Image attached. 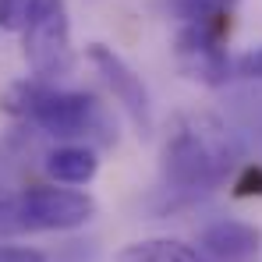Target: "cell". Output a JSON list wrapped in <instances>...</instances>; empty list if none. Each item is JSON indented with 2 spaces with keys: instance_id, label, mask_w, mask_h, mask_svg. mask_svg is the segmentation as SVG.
Here are the masks:
<instances>
[{
  "instance_id": "cell-1",
  "label": "cell",
  "mask_w": 262,
  "mask_h": 262,
  "mask_svg": "<svg viewBox=\"0 0 262 262\" xmlns=\"http://www.w3.org/2000/svg\"><path fill=\"white\" fill-rule=\"evenodd\" d=\"M160 160L167 184H174L177 191H213L234 177L241 145L216 114L184 110L163 135Z\"/></svg>"
},
{
  "instance_id": "cell-2",
  "label": "cell",
  "mask_w": 262,
  "mask_h": 262,
  "mask_svg": "<svg viewBox=\"0 0 262 262\" xmlns=\"http://www.w3.org/2000/svg\"><path fill=\"white\" fill-rule=\"evenodd\" d=\"M4 110L32 128L46 131L53 138H68V142L92 138L103 131V114H99V103L92 96L57 89L43 78L14 82L4 96Z\"/></svg>"
},
{
  "instance_id": "cell-3",
  "label": "cell",
  "mask_w": 262,
  "mask_h": 262,
  "mask_svg": "<svg viewBox=\"0 0 262 262\" xmlns=\"http://www.w3.org/2000/svg\"><path fill=\"white\" fill-rule=\"evenodd\" d=\"M96 216V199L78 188L32 184L0 202L4 234H46V230H75Z\"/></svg>"
},
{
  "instance_id": "cell-4",
  "label": "cell",
  "mask_w": 262,
  "mask_h": 262,
  "mask_svg": "<svg viewBox=\"0 0 262 262\" xmlns=\"http://www.w3.org/2000/svg\"><path fill=\"white\" fill-rule=\"evenodd\" d=\"M21 53L36 78L53 82L75 68V46H71V18L64 0H43L29 29L21 32Z\"/></svg>"
},
{
  "instance_id": "cell-5",
  "label": "cell",
  "mask_w": 262,
  "mask_h": 262,
  "mask_svg": "<svg viewBox=\"0 0 262 262\" xmlns=\"http://www.w3.org/2000/svg\"><path fill=\"white\" fill-rule=\"evenodd\" d=\"M227 32H230V21L181 25L174 36V60L181 68V75L209 89L227 85V78H230Z\"/></svg>"
},
{
  "instance_id": "cell-6",
  "label": "cell",
  "mask_w": 262,
  "mask_h": 262,
  "mask_svg": "<svg viewBox=\"0 0 262 262\" xmlns=\"http://www.w3.org/2000/svg\"><path fill=\"white\" fill-rule=\"evenodd\" d=\"M85 57H89V64L103 75L106 89L117 96L121 110L131 117V124L138 128V135H149V128H152L149 92H145V85H142V78L131 71V64L114 50V46H106V43H92L85 50Z\"/></svg>"
},
{
  "instance_id": "cell-7",
  "label": "cell",
  "mask_w": 262,
  "mask_h": 262,
  "mask_svg": "<svg viewBox=\"0 0 262 262\" xmlns=\"http://www.w3.org/2000/svg\"><path fill=\"white\" fill-rule=\"evenodd\" d=\"M199 252L209 262H259L262 230L245 220H216L199 234Z\"/></svg>"
},
{
  "instance_id": "cell-8",
  "label": "cell",
  "mask_w": 262,
  "mask_h": 262,
  "mask_svg": "<svg viewBox=\"0 0 262 262\" xmlns=\"http://www.w3.org/2000/svg\"><path fill=\"white\" fill-rule=\"evenodd\" d=\"M114 262H209L199 248L174 241V237H145L117 252Z\"/></svg>"
},
{
  "instance_id": "cell-9",
  "label": "cell",
  "mask_w": 262,
  "mask_h": 262,
  "mask_svg": "<svg viewBox=\"0 0 262 262\" xmlns=\"http://www.w3.org/2000/svg\"><path fill=\"white\" fill-rule=\"evenodd\" d=\"M46 170L60 184H89L96 177V170H99V160H96L92 149L68 142V145H60V149H53L46 156Z\"/></svg>"
},
{
  "instance_id": "cell-10",
  "label": "cell",
  "mask_w": 262,
  "mask_h": 262,
  "mask_svg": "<svg viewBox=\"0 0 262 262\" xmlns=\"http://www.w3.org/2000/svg\"><path fill=\"white\" fill-rule=\"evenodd\" d=\"M160 4L181 25H209V21H230L237 0H160Z\"/></svg>"
},
{
  "instance_id": "cell-11",
  "label": "cell",
  "mask_w": 262,
  "mask_h": 262,
  "mask_svg": "<svg viewBox=\"0 0 262 262\" xmlns=\"http://www.w3.org/2000/svg\"><path fill=\"white\" fill-rule=\"evenodd\" d=\"M43 0H0V32H25Z\"/></svg>"
},
{
  "instance_id": "cell-12",
  "label": "cell",
  "mask_w": 262,
  "mask_h": 262,
  "mask_svg": "<svg viewBox=\"0 0 262 262\" xmlns=\"http://www.w3.org/2000/svg\"><path fill=\"white\" fill-rule=\"evenodd\" d=\"M0 262H46V255L29 245H0Z\"/></svg>"
},
{
  "instance_id": "cell-13",
  "label": "cell",
  "mask_w": 262,
  "mask_h": 262,
  "mask_svg": "<svg viewBox=\"0 0 262 262\" xmlns=\"http://www.w3.org/2000/svg\"><path fill=\"white\" fill-rule=\"evenodd\" d=\"M237 195H262V170L259 167L255 170L252 167L245 170V177L237 181Z\"/></svg>"
},
{
  "instance_id": "cell-14",
  "label": "cell",
  "mask_w": 262,
  "mask_h": 262,
  "mask_svg": "<svg viewBox=\"0 0 262 262\" xmlns=\"http://www.w3.org/2000/svg\"><path fill=\"white\" fill-rule=\"evenodd\" d=\"M237 68H241V75H248V78H262V46L252 50V53H245V57L237 60Z\"/></svg>"
}]
</instances>
